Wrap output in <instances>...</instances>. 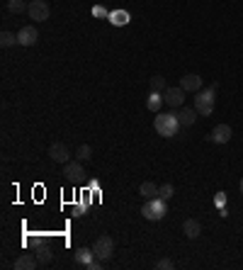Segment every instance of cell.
I'll use <instances>...</instances> for the list:
<instances>
[{
    "instance_id": "11",
    "label": "cell",
    "mask_w": 243,
    "mask_h": 270,
    "mask_svg": "<svg viewBox=\"0 0 243 270\" xmlns=\"http://www.w3.org/2000/svg\"><path fill=\"white\" fill-rule=\"evenodd\" d=\"M180 88H183L185 93H200V90H202V78H200L197 73H188V76L180 78Z\"/></svg>"
},
{
    "instance_id": "13",
    "label": "cell",
    "mask_w": 243,
    "mask_h": 270,
    "mask_svg": "<svg viewBox=\"0 0 243 270\" xmlns=\"http://www.w3.org/2000/svg\"><path fill=\"white\" fill-rule=\"evenodd\" d=\"M175 115H177L180 127H192V124H195V120H197V110H190V107H180Z\"/></svg>"
},
{
    "instance_id": "23",
    "label": "cell",
    "mask_w": 243,
    "mask_h": 270,
    "mask_svg": "<svg viewBox=\"0 0 243 270\" xmlns=\"http://www.w3.org/2000/svg\"><path fill=\"white\" fill-rule=\"evenodd\" d=\"M76 158H78V161H90V158H93V149H90L88 144H81L78 151H76Z\"/></svg>"
},
{
    "instance_id": "15",
    "label": "cell",
    "mask_w": 243,
    "mask_h": 270,
    "mask_svg": "<svg viewBox=\"0 0 243 270\" xmlns=\"http://www.w3.org/2000/svg\"><path fill=\"white\" fill-rule=\"evenodd\" d=\"M139 195H141L144 200H151V197H158V185H156L153 180H144V183L139 185Z\"/></svg>"
},
{
    "instance_id": "26",
    "label": "cell",
    "mask_w": 243,
    "mask_h": 270,
    "mask_svg": "<svg viewBox=\"0 0 243 270\" xmlns=\"http://www.w3.org/2000/svg\"><path fill=\"white\" fill-rule=\"evenodd\" d=\"M175 268V263L170 260V258H161L158 263H156V270H173Z\"/></svg>"
},
{
    "instance_id": "20",
    "label": "cell",
    "mask_w": 243,
    "mask_h": 270,
    "mask_svg": "<svg viewBox=\"0 0 243 270\" xmlns=\"http://www.w3.org/2000/svg\"><path fill=\"white\" fill-rule=\"evenodd\" d=\"M27 8H29V3H25V0H8V10L15 15L27 13Z\"/></svg>"
},
{
    "instance_id": "14",
    "label": "cell",
    "mask_w": 243,
    "mask_h": 270,
    "mask_svg": "<svg viewBox=\"0 0 243 270\" xmlns=\"http://www.w3.org/2000/svg\"><path fill=\"white\" fill-rule=\"evenodd\" d=\"M109 22L114 25V27H124L129 20H132V15L127 13V10H109Z\"/></svg>"
},
{
    "instance_id": "5",
    "label": "cell",
    "mask_w": 243,
    "mask_h": 270,
    "mask_svg": "<svg viewBox=\"0 0 243 270\" xmlns=\"http://www.w3.org/2000/svg\"><path fill=\"white\" fill-rule=\"evenodd\" d=\"M29 17L34 20V22H46L49 20V15H51V8H49V3L46 0H32L27 8Z\"/></svg>"
},
{
    "instance_id": "18",
    "label": "cell",
    "mask_w": 243,
    "mask_h": 270,
    "mask_svg": "<svg viewBox=\"0 0 243 270\" xmlns=\"http://www.w3.org/2000/svg\"><path fill=\"white\" fill-rule=\"evenodd\" d=\"M73 256H76V260H78L81 265H88L90 260H95V251H93V248H85V246H81V248H76V253H73Z\"/></svg>"
},
{
    "instance_id": "8",
    "label": "cell",
    "mask_w": 243,
    "mask_h": 270,
    "mask_svg": "<svg viewBox=\"0 0 243 270\" xmlns=\"http://www.w3.org/2000/svg\"><path fill=\"white\" fill-rule=\"evenodd\" d=\"M49 156H51V161H54V163H61V166H66V163L71 161V151H68V146H66V144H61V141L51 144Z\"/></svg>"
},
{
    "instance_id": "29",
    "label": "cell",
    "mask_w": 243,
    "mask_h": 270,
    "mask_svg": "<svg viewBox=\"0 0 243 270\" xmlns=\"http://www.w3.org/2000/svg\"><path fill=\"white\" fill-rule=\"evenodd\" d=\"M238 190H241V195H243V178H241V183H238Z\"/></svg>"
},
{
    "instance_id": "28",
    "label": "cell",
    "mask_w": 243,
    "mask_h": 270,
    "mask_svg": "<svg viewBox=\"0 0 243 270\" xmlns=\"http://www.w3.org/2000/svg\"><path fill=\"white\" fill-rule=\"evenodd\" d=\"M224 202H226V195L219 192V195H216V207H224Z\"/></svg>"
},
{
    "instance_id": "16",
    "label": "cell",
    "mask_w": 243,
    "mask_h": 270,
    "mask_svg": "<svg viewBox=\"0 0 243 270\" xmlns=\"http://www.w3.org/2000/svg\"><path fill=\"white\" fill-rule=\"evenodd\" d=\"M183 231H185V236H188V239H197V236L202 234V224H200L197 219H185Z\"/></svg>"
},
{
    "instance_id": "10",
    "label": "cell",
    "mask_w": 243,
    "mask_h": 270,
    "mask_svg": "<svg viewBox=\"0 0 243 270\" xmlns=\"http://www.w3.org/2000/svg\"><path fill=\"white\" fill-rule=\"evenodd\" d=\"M231 127L229 124H216L214 129H212V134H209V141H214V144H229L231 141Z\"/></svg>"
},
{
    "instance_id": "27",
    "label": "cell",
    "mask_w": 243,
    "mask_h": 270,
    "mask_svg": "<svg viewBox=\"0 0 243 270\" xmlns=\"http://www.w3.org/2000/svg\"><path fill=\"white\" fill-rule=\"evenodd\" d=\"M93 17H109V10L105 5H95L93 8Z\"/></svg>"
},
{
    "instance_id": "6",
    "label": "cell",
    "mask_w": 243,
    "mask_h": 270,
    "mask_svg": "<svg viewBox=\"0 0 243 270\" xmlns=\"http://www.w3.org/2000/svg\"><path fill=\"white\" fill-rule=\"evenodd\" d=\"M185 90L177 85V88H165V93H163V100H165V105L170 110H180L185 105Z\"/></svg>"
},
{
    "instance_id": "25",
    "label": "cell",
    "mask_w": 243,
    "mask_h": 270,
    "mask_svg": "<svg viewBox=\"0 0 243 270\" xmlns=\"http://www.w3.org/2000/svg\"><path fill=\"white\" fill-rule=\"evenodd\" d=\"M173 195H175V188H173L170 183H165V185L158 188V197H163V200H170Z\"/></svg>"
},
{
    "instance_id": "2",
    "label": "cell",
    "mask_w": 243,
    "mask_h": 270,
    "mask_svg": "<svg viewBox=\"0 0 243 270\" xmlns=\"http://www.w3.org/2000/svg\"><path fill=\"white\" fill-rule=\"evenodd\" d=\"M141 214L146 217L149 222H161L163 217L168 214V200H163V197H151V200L144 202Z\"/></svg>"
},
{
    "instance_id": "22",
    "label": "cell",
    "mask_w": 243,
    "mask_h": 270,
    "mask_svg": "<svg viewBox=\"0 0 243 270\" xmlns=\"http://www.w3.org/2000/svg\"><path fill=\"white\" fill-rule=\"evenodd\" d=\"M0 44H3L5 49L15 46V44H17V34H13V32H8V29H5V32L0 34Z\"/></svg>"
},
{
    "instance_id": "17",
    "label": "cell",
    "mask_w": 243,
    "mask_h": 270,
    "mask_svg": "<svg viewBox=\"0 0 243 270\" xmlns=\"http://www.w3.org/2000/svg\"><path fill=\"white\" fill-rule=\"evenodd\" d=\"M165 105V100H163V93H156V90H151L149 97H146V107L151 112H161V107Z\"/></svg>"
},
{
    "instance_id": "24",
    "label": "cell",
    "mask_w": 243,
    "mask_h": 270,
    "mask_svg": "<svg viewBox=\"0 0 243 270\" xmlns=\"http://www.w3.org/2000/svg\"><path fill=\"white\" fill-rule=\"evenodd\" d=\"M151 90L165 93V78H163V76H151Z\"/></svg>"
},
{
    "instance_id": "19",
    "label": "cell",
    "mask_w": 243,
    "mask_h": 270,
    "mask_svg": "<svg viewBox=\"0 0 243 270\" xmlns=\"http://www.w3.org/2000/svg\"><path fill=\"white\" fill-rule=\"evenodd\" d=\"M37 258H39V265H49L51 263V246L41 243L39 248H37Z\"/></svg>"
},
{
    "instance_id": "9",
    "label": "cell",
    "mask_w": 243,
    "mask_h": 270,
    "mask_svg": "<svg viewBox=\"0 0 243 270\" xmlns=\"http://www.w3.org/2000/svg\"><path fill=\"white\" fill-rule=\"evenodd\" d=\"M64 176L66 180H73V183H78L85 178V168H83V161H68L64 166Z\"/></svg>"
},
{
    "instance_id": "7",
    "label": "cell",
    "mask_w": 243,
    "mask_h": 270,
    "mask_svg": "<svg viewBox=\"0 0 243 270\" xmlns=\"http://www.w3.org/2000/svg\"><path fill=\"white\" fill-rule=\"evenodd\" d=\"M37 39H39V32H37L34 25H27V27H22L17 32V44L20 46H34Z\"/></svg>"
},
{
    "instance_id": "1",
    "label": "cell",
    "mask_w": 243,
    "mask_h": 270,
    "mask_svg": "<svg viewBox=\"0 0 243 270\" xmlns=\"http://www.w3.org/2000/svg\"><path fill=\"white\" fill-rule=\"evenodd\" d=\"M153 129L161 136H165V139H173L177 134V129H180L177 115L175 112H158V117L153 120Z\"/></svg>"
},
{
    "instance_id": "21",
    "label": "cell",
    "mask_w": 243,
    "mask_h": 270,
    "mask_svg": "<svg viewBox=\"0 0 243 270\" xmlns=\"http://www.w3.org/2000/svg\"><path fill=\"white\" fill-rule=\"evenodd\" d=\"M88 207H90V200H88V197H83L81 202H76L73 207H71V212H73V217H83L85 212H88Z\"/></svg>"
},
{
    "instance_id": "12",
    "label": "cell",
    "mask_w": 243,
    "mask_h": 270,
    "mask_svg": "<svg viewBox=\"0 0 243 270\" xmlns=\"http://www.w3.org/2000/svg\"><path fill=\"white\" fill-rule=\"evenodd\" d=\"M37 265H39V258H37V253H22V256L13 263L15 270H34Z\"/></svg>"
},
{
    "instance_id": "3",
    "label": "cell",
    "mask_w": 243,
    "mask_h": 270,
    "mask_svg": "<svg viewBox=\"0 0 243 270\" xmlns=\"http://www.w3.org/2000/svg\"><path fill=\"white\" fill-rule=\"evenodd\" d=\"M214 93L216 90H200L197 97H195V110H197V115H202V117H209L212 112H214Z\"/></svg>"
},
{
    "instance_id": "4",
    "label": "cell",
    "mask_w": 243,
    "mask_h": 270,
    "mask_svg": "<svg viewBox=\"0 0 243 270\" xmlns=\"http://www.w3.org/2000/svg\"><path fill=\"white\" fill-rule=\"evenodd\" d=\"M93 251H95V258H100L102 263H107L109 258H112V253H114V239L112 236H100L95 241Z\"/></svg>"
}]
</instances>
